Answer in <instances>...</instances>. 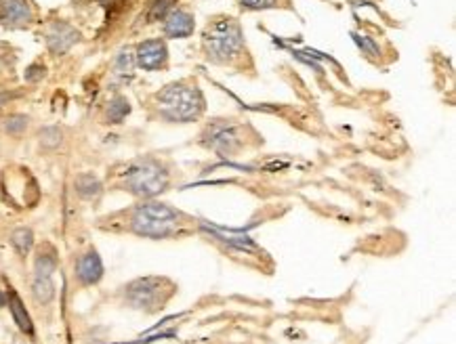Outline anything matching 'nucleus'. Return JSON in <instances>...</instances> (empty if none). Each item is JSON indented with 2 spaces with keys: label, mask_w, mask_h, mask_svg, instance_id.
Wrapping results in <instances>:
<instances>
[{
  "label": "nucleus",
  "mask_w": 456,
  "mask_h": 344,
  "mask_svg": "<svg viewBox=\"0 0 456 344\" xmlns=\"http://www.w3.org/2000/svg\"><path fill=\"white\" fill-rule=\"evenodd\" d=\"M183 214L168 204L160 202H145L137 208H133L128 216V229L130 233L139 238L149 240H166L179 233L183 227Z\"/></svg>",
  "instance_id": "nucleus-1"
},
{
  "label": "nucleus",
  "mask_w": 456,
  "mask_h": 344,
  "mask_svg": "<svg viewBox=\"0 0 456 344\" xmlns=\"http://www.w3.org/2000/svg\"><path fill=\"white\" fill-rule=\"evenodd\" d=\"M158 111L164 120L187 124L202 116L204 111V97L194 84L185 82H173L164 86L158 95Z\"/></svg>",
  "instance_id": "nucleus-2"
},
{
  "label": "nucleus",
  "mask_w": 456,
  "mask_h": 344,
  "mask_svg": "<svg viewBox=\"0 0 456 344\" xmlns=\"http://www.w3.org/2000/svg\"><path fill=\"white\" fill-rule=\"evenodd\" d=\"M170 181L168 170L162 162L154 158H139L126 164V168L120 172V187L137 198H154L162 191H166Z\"/></svg>",
  "instance_id": "nucleus-3"
},
{
  "label": "nucleus",
  "mask_w": 456,
  "mask_h": 344,
  "mask_svg": "<svg viewBox=\"0 0 456 344\" xmlns=\"http://www.w3.org/2000/svg\"><path fill=\"white\" fill-rule=\"evenodd\" d=\"M175 284L166 277H139L128 282L122 288V301L126 307L143 311V313H160L166 303L173 298L175 294Z\"/></svg>",
  "instance_id": "nucleus-4"
},
{
  "label": "nucleus",
  "mask_w": 456,
  "mask_h": 344,
  "mask_svg": "<svg viewBox=\"0 0 456 344\" xmlns=\"http://www.w3.org/2000/svg\"><path fill=\"white\" fill-rule=\"evenodd\" d=\"M202 46L213 63H229L244 46L242 29L234 19L221 17L206 27Z\"/></svg>",
  "instance_id": "nucleus-5"
},
{
  "label": "nucleus",
  "mask_w": 456,
  "mask_h": 344,
  "mask_svg": "<svg viewBox=\"0 0 456 344\" xmlns=\"http://www.w3.org/2000/svg\"><path fill=\"white\" fill-rule=\"evenodd\" d=\"M202 143L219 156H234L242 147L238 128L227 120H217L215 124H210L202 135Z\"/></svg>",
  "instance_id": "nucleus-6"
},
{
  "label": "nucleus",
  "mask_w": 456,
  "mask_h": 344,
  "mask_svg": "<svg viewBox=\"0 0 456 344\" xmlns=\"http://www.w3.org/2000/svg\"><path fill=\"white\" fill-rule=\"evenodd\" d=\"M36 19L32 0H0V25L8 29L27 27Z\"/></svg>",
  "instance_id": "nucleus-7"
},
{
  "label": "nucleus",
  "mask_w": 456,
  "mask_h": 344,
  "mask_svg": "<svg viewBox=\"0 0 456 344\" xmlns=\"http://www.w3.org/2000/svg\"><path fill=\"white\" fill-rule=\"evenodd\" d=\"M44 38H46V46L53 55H63L80 40V32L65 21H53L46 27Z\"/></svg>",
  "instance_id": "nucleus-8"
},
{
  "label": "nucleus",
  "mask_w": 456,
  "mask_h": 344,
  "mask_svg": "<svg viewBox=\"0 0 456 344\" xmlns=\"http://www.w3.org/2000/svg\"><path fill=\"white\" fill-rule=\"evenodd\" d=\"M166 61H168V50H166L164 40H158V38L145 40L135 50V63L143 69H149V71L160 69L166 65Z\"/></svg>",
  "instance_id": "nucleus-9"
},
{
  "label": "nucleus",
  "mask_w": 456,
  "mask_h": 344,
  "mask_svg": "<svg viewBox=\"0 0 456 344\" xmlns=\"http://www.w3.org/2000/svg\"><path fill=\"white\" fill-rule=\"evenodd\" d=\"M103 277V263L97 254V250H86L76 259L74 265V280L78 286H95Z\"/></svg>",
  "instance_id": "nucleus-10"
},
{
  "label": "nucleus",
  "mask_w": 456,
  "mask_h": 344,
  "mask_svg": "<svg viewBox=\"0 0 456 344\" xmlns=\"http://www.w3.org/2000/svg\"><path fill=\"white\" fill-rule=\"evenodd\" d=\"M194 15L183 8H173L164 17V34L168 38H187L194 34Z\"/></svg>",
  "instance_id": "nucleus-11"
},
{
  "label": "nucleus",
  "mask_w": 456,
  "mask_h": 344,
  "mask_svg": "<svg viewBox=\"0 0 456 344\" xmlns=\"http://www.w3.org/2000/svg\"><path fill=\"white\" fill-rule=\"evenodd\" d=\"M74 189H76V193H78L82 200H95L97 195H101L103 185H101V181H99L95 174L84 172V174H80V177L74 181Z\"/></svg>",
  "instance_id": "nucleus-12"
},
{
  "label": "nucleus",
  "mask_w": 456,
  "mask_h": 344,
  "mask_svg": "<svg viewBox=\"0 0 456 344\" xmlns=\"http://www.w3.org/2000/svg\"><path fill=\"white\" fill-rule=\"evenodd\" d=\"M6 307L11 309L13 319H15V324L19 326V330H21L23 334H34L32 319H29V315L25 313V307L21 305V301H19V296H17L15 292H8V294H6Z\"/></svg>",
  "instance_id": "nucleus-13"
},
{
  "label": "nucleus",
  "mask_w": 456,
  "mask_h": 344,
  "mask_svg": "<svg viewBox=\"0 0 456 344\" xmlns=\"http://www.w3.org/2000/svg\"><path fill=\"white\" fill-rule=\"evenodd\" d=\"M128 113H130V105H128V101L124 97H114L105 107V118H107L109 124L122 122Z\"/></svg>",
  "instance_id": "nucleus-14"
},
{
  "label": "nucleus",
  "mask_w": 456,
  "mask_h": 344,
  "mask_svg": "<svg viewBox=\"0 0 456 344\" xmlns=\"http://www.w3.org/2000/svg\"><path fill=\"white\" fill-rule=\"evenodd\" d=\"M11 244H13V248H15L21 256H25V254L32 250V246H34V233H32V229H27V227L15 229L13 235H11Z\"/></svg>",
  "instance_id": "nucleus-15"
},
{
  "label": "nucleus",
  "mask_w": 456,
  "mask_h": 344,
  "mask_svg": "<svg viewBox=\"0 0 456 344\" xmlns=\"http://www.w3.org/2000/svg\"><path fill=\"white\" fill-rule=\"evenodd\" d=\"M135 65H137V63H135V55H130V53L124 48V50L118 53V57H116V61H114V74L120 76V78H128V76L133 74Z\"/></svg>",
  "instance_id": "nucleus-16"
},
{
  "label": "nucleus",
  "mask_w": 456,
  "mask_h": 344,
  "mask_svg": "<svg viewBox=\"0 0 456 344\" xmlns=\"http://www.w3.org/2000/svg\"><path fill=\"white\" fill-rule=\"evenodd\" d=\"M177 0H154L149 8V21H164V17L175 8Z\"/></svg>",
  "instance_id": "nucleus-17"
},
{
  "label": "nucleus",
  "mask_w": 456,
  "mask_h": 344,
  "mask_svg": "<svg viewBox=\"0 0 456 344\" xmlns=\"http://www.w3.org/2000/svg\"><path fill=\"white\" fill-rule=\"evenodd\" d=\"M61 143V130L55 128V126H48V128H42L40 130V145L46 147V149H55L59 147Z\"/></svg>",
  "instance_id": "nucleus-18"
},
{
  "label": "nucleus",
  "mask_w": 456,
  "mask_h": 344,
  "mask_svg": "<svg viewBox=\"0 0 456 344\" xmlns=\"http://www.w3.org/2000/svg\"><path fill=\"white\" fill-rule=\"evenodd\" d=\"M27 124H29V118H27V116L15 113V116L6 118V122H4V130H6L8 135H21V132L27 128Z\"/></svg>",
  "instance_id": "nucleus-19"
},
{
  "label": "nucleus",
  "mask_w": 456,
  "mask_h": 344,
  "mask_svg": "<svg viewBox=\"0 0 456 344\" xmlns=\"http://www.w3.org/2000/svg\"><path fill=\"white\" fill-rule=\"evenodd\" d=\"M46 74V67L42 63H34L25 69V80L27 82H40Z\"/></svg>",
  "instance_id": "nucleus-20"
},
{
  "label": "nucleus",
  "mask_w": 456,
  "mask_h": 344,
  "mask_svg": "<svg viewBox=\"0 0 456 344\" xmlns=\"http://www.w3.org/2000/svg\"><path fill=\"white\" fill-rule=\"evenodd\" d=\"M274 0H240L242 6H248V8H261V6H269Z\"/></svg>",
  "instance_id": "nucleus-21"
},
{
  "label": "nucleus",
  "mask_w": 456,
  "mask_h": 344,
  "mask_svg": "<svg viewBox=\"0 0 456 344\" xmlns=\"http://www.w3.org/2000/svg\"><path fill=\"white\" fill-rule=\"evenodd\" d=\"M356 40H358V44H360L364 50H368V53H377V50H379V48H377V44H373L368 38H356Z\"/></svg>",
  "instance_id": "nucleus-22"
},
{
  "label": "nucleus",
  "mask_w": 456,
  "mask_h": 344,
  "mask_svg": "<svg viewBox=\"0 0 456 344\" xmlns=\"http://www.w3.org/2000/svg\"><path fill=\"white\" fill-rule=\"evenodd\" d=\"M2 307H6V294L0 290V309H2Z\"/></svg>",
  "instance_id": "nucleus-23"
}]
</instances>
